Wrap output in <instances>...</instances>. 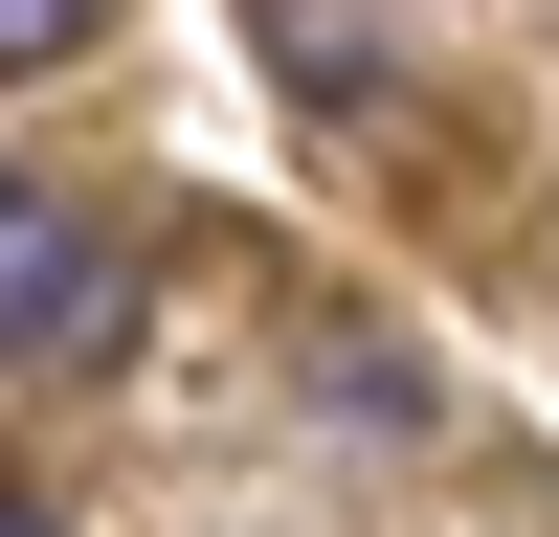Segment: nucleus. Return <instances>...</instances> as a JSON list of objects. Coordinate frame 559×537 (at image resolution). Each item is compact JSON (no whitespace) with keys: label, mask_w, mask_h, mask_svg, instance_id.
<instances>
[{"label":"nucleus","mask_w":559,"mask_h":537,"mask_svg":"<svg viewBox=\"0 0 559 537\" xmlns=\"http://www.w3.org/2000/svg\"><path fill=\"white\" fill-rule=\"evenodd\" d=\"M90 23H112V0H0V68H68Z\"/></svg>","instance_id":"obj_2"},{"label":"nucleus","mask_w":559,"mask_h":537,"mask_svg":"<svg viewBox=\"0 0 559 537\" xmlns=\"http://www.w3.org/2000/svg\"><path fill=\"white\" fill-rule=\"evenodd\" d=\"M0 537H68V515H45V492H0Z\"/></svg>","instance_id":"obj_3"},{"label":"nucleus","mask_w":559,"mask_h":537,"mask_svg":"<svg viewBox=\"0 0 559 537\" xmlns=\"http://www.w3.org/2000/svg\"><path fill=\"white\" fill-rule=\"evenodd\" d=\"M112 313H134V247L68 202V179H0V358L45 381V358H90Z\"/></svg>","instance_id":"obj_1"}]
</instances>
